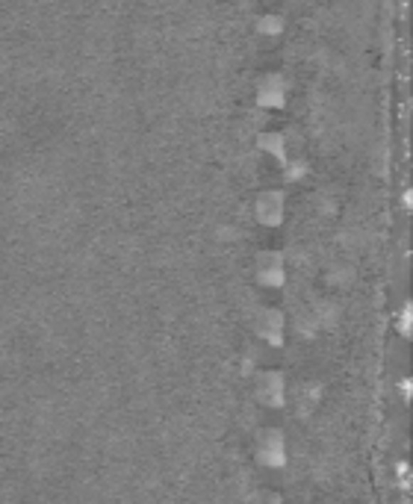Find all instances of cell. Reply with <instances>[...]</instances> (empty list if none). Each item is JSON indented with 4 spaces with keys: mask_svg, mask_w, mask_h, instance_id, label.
<instances>
[{
    "mask_svg": "<svg viewBox=\"0 0 413 504\" xmlns=\"http://www.w3.org/2000/svg\"><path fill=\"white\" fill-rule=\"evenodd\" d=\"M272 504H278V501H272Z\"/></svg>",
    "mask_w": 413,
    "mask_h": 504,
    "instance_id": "obj_7",
    "label": "cell"
},
{
    "mask_svg": "<svg viewBox=\"0 0 413 504\" xmlns=\"http://www.w3.org/2000/svg\"><path fill=\"white\" fill-rule=\"evenodd\" d=\"M257 213H260L263 221H278L281 213H284V198H281L278 192H266V195H260V200H257Z\"/></svg>",
    "mask_w": 413,
    "mask_h": 504,
    "instance_id": "obj_4",
    "label": "cell"
},
{
    "mask_svg": "<svg viewBox=\"0 0 413 504\" xmlns=\"http://www.w3.org/2000/svg\"><path fill=\"white\" fill-rule=\"evenodd\" d=\"M260 457L269 463V466H278V463L286 460V451H284V439L278 431H269L263 434V442H260Z\"/></svg>",
    "mask_w": 413,
    "mask_h": 504,
    "instance_id": "obj_1",
    "label": "cell"
},
{
    "mask_svg": "<svg viewBox=\"0 0 413 504\" xmlns=\"http://www.w3.org/2000/svg\"><path fill=\"white\" fill-rule=\"evenodd\" d=\"M260 277L266 284H281L284 280V259L281 254H263L260 257Z\"/></svg>",
    "mask_w": 413,
    "mask_h": 504,
    "instance_id": "obj_3",
    "label": "cell"
},
{
    "mask_svg": "<svg viewBox=\"0 0 413 504\" xmlns=\"http://www.w3.org/2000/svg\"><path fill=\"white\" fill-rule=\"evenodd\" d=\"M284 95H286V80L278 74H269L263 83H260V100L263 104H284Z\"/></svg>",
    "mask_w": 413,
    "mask_h": 504,
    "instance_id": "obj_2",
    "label": "cell"
},
{
    "mask_svg": "<svg viewBox=\"0 0 413 504\" xmlns=\"http://www.w3.org/2000/svg\"><path fill=\"white\" fill-rule=\"evenodd\" d=\"M260 395H263L266 401H272V404H281V398H284V384H281V375H278V372L263 375V380H260Z\"/></svg>",
    "mask_w": 413,
    "mask_h": 504,
    "instance_id": "obj_5",
    "label": "cell"
},
{
    "mask_svg": "<svg viewBox=\"0 0 413 504\" xmlns=\"http://www.w3.org/2000/svg\"><path fill=\"white\" fill-rule=\"evenodd\" d=\"M281 325H284V321H281V313H278V310H263V313H260V333H263V336H269V339L278 342V339H281Z\"/></svg>",
    "mask_w": 413,
    "mask_h": 504,
    "instance_id": "obj_6",
    "label": "cell"
}]
</instances>
